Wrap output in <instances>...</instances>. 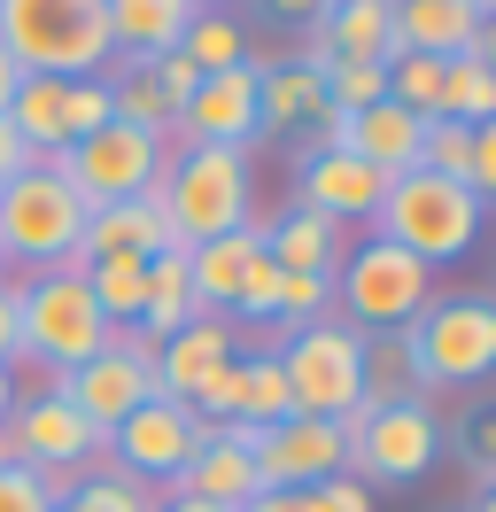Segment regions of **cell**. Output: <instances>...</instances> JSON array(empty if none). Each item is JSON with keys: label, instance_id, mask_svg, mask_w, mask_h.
Returning <instances> with one entry per match:
<instances>
[{"label": "cell", "instance_id": "6da1fadb", "mask_svg": "<svg viewBox=\"0 0 496 512\" xmlns=\"http://www.w3.org/2000/svg\"><path fill=\"white\" fill-rule=\"evenodd\" d=\"M0 55L24 78H101L117 63L109 0H0Z\"/></svg>", "mask_w": 496, "mask_h": 512}, {"label": "cell", "instance_id": "7a4b0ae2", "mask_svg": "<svg viewBox=\"0 0 496 512\" xmlns=\"http://www.w3.org/2000/svg\"><path fill=\"white\" fill-rule=\"evenodd\" d=\"M155 202L171 218V241L179 249H202L217 233H241L256 225V171H248V148H210V140H186L179 156L163 163L155 179Z\"/></svg>", "mask_w": 496, "mask_h": 512}, {"label": "cell", "instance_id": "3957f363", "mask_svg": "<svg viewBox=\"0 0 496 512\" xmlns=\"http://www.w3.org/2000/svg\"><path fill=\"white\" fill-rule=\"evenodd\" d=\"M481 218H489V202H481V194L419 163V171L388 179L380 210H372V233H380L388 249L419 256V264L434 272V264H458V256L481 241Z\"/></svg>", "mask_w": 496, "mask_h": 512}, {"label": "cell", "instance_id": "277c9868", "mask_svg": "<svg viewBox=\"0 0 496 512\" xmlns=\"http://www.w3.org/2000/svg\"><path fill=\"white\" fill-rule=\"evenodd\" d=\"M109 334H117V326L93 311L78 264H55V272L16 280V365H39L47 381H62V373H78Z\"/></svg>", "mask_w": 496, "mask_h": 512}, {"label": "cell", "instance_id": "5b68a950", "mask_svg": "<svg viewBox=\"0 0 496 512\" xmlns=\"http://www.w3.org/2000/svg\"><path fill=\"white\" fill-rule=\"evenodd\" d=\"M396 342H403V365H411V388H473L496 365V303L473 288L427 295V311Z\"/></svg>", "mask_w": 496, "mask_h": 512}, {"label": "cell", "instance_id": "8992f818", "mask_svg": "<svg viewBox=\"0 0 496 512\" xmlns=\"http://www.w3.org/2000/svg\"><path fill=\"white\" fill-rule=\"evenodd\" d=\"M78 233H86V202L55 163H31L16 179H0V256L8 264H24V272L78 264Z\"/></svg>", "mask_w": 496, "mask_h": 512}, {"label": "cell", "instance_id": "52a82bcc", "mask_svg": "<svg viewBox=\"0 0 496 512\" xmlns=\"http://www.w3.org/2000/svg\"><path fill=\"white\" fill-rule=\"evenodd\" d=\"M427 295H434V272L419 256L388 249L380 233L357 241V249L334 264V311H349L357 334H403V326L427 311Z\"/></svg>", "mask_w": 496, "mask_h": 512}, {"label": "cell", "instance_id": "ba28073f", "mask_svg": "<svg viewBox=\"0 0 496 512\" xmlns=\"http://www.w3.org/2000/svg\"><path fill=\"white\" fill-rule=\"evenodd\" d=\"M279 373H287V396L303 419H349L357 396H365V334L349 319H318V326H295L279 342Z\"/></svg>", "mask_w": 496, "mask_h": 512}, {"label": "cell", "instance_id": "9c48e42d", "mask_svg": "<svg viewBox=\"0 0 496 512\" xmlns=\"http://www.w3.org/2000/svg\"><path fill=\"white\" fill-rule=\"evenodd\" d=\"M341 474H357L372 489V481H388V489H403V481L434 474V458H442V419L411 396V404H380V412H357L341 419Z\"/></svg>", "mask_w": 496, "mask_h": 512}, {"label": "cell", "instance_id": "30bf717a", "mask_svg": "<svg viewBox=\"0 0 496 512\" xmlns=\"http://www.w3.org/2000/svg\"><path fill=\"white\" fill-rule=\"evenodd\" d=\"M47 163H55L62 179L78 187V202H86V210H101V202H132V194H155V179H163L171 148L109 117L101 132L70 140V148H62V156H47Z\"/></svg>", "mask_w": 496, "mask_h": 512}, {"label": "cell", "instance_id": "8fae6325", "mask_svg": "<svg viewBox=\"0 0 496 512\" xmlns=\"http://www.w3.org/2000/svg\"><path fill=\"white\" fill-rule=\"evenodd\" d=\"M186 280H194V303L210 319H272L279 264L264 256V225H241V233L186 249Z\"/></svg>", "mask_w": 496, "mask_h": 512}, {"label": "cell", "instance_id": "7c38bea8", "mask_svg": "<svg viewBox=\"0 0 496 512\" xmlns=\"http://www.w3.org/2000/svg\"><path fill=\"white\" fill-rule=\"evenodd\" d=\"M47 388H62L101 435H117L124 419L155 396V342H148V334H132V326H117L78 373H62V381H47Z\"/></svg>", "mask_w": 496, "mask_h": 512}, {"label": "cell", "instance_id": "4fadbf2b", "mask_svg": "<svg viewBox=\"0 0 496 512\" xmlns=\"http://www.w3.org/2000/svg\"><path fill=\"white\" fill-rule=\"evenodd\" d=\"M8 435H16V450H24L31 474H93V466L109 458V435H101L62 388H47V381L31 388V396H16Z\"/></svg>", "mask_w": 496, "mask_h": 512}, {"label": "cell", "instance_id": "5bb4252c", "mask_svg": "<svg viewBox=\"0 0 496 512\" xmlns=\"http://www.w3.org/2000/svg\"><path fill=\"white\" fill-rule=\"evenodd\" d=\"M194 443H202V419L186 412L179 396H148V404H140V412L109 435V466H117V474H132V481H148V489H155V481L171 489V481H179V466L194 458Z\"/></svg>", "mask_w": 496, "mask_h": 512}, {"label": "cell", "instance_id": "9a60e30c", "mask_svg": "<svg viewBox=\"0 0 496 512\" xmlns=\"http://www.w3.org/2000/svg\"><path fill=\"white\" fill-rule=\"evenodd\" d=\"M248 458L264 489H318L341 474V419H279V427H248Z\"/></svg>", "mask_w": 496, "mask_h": 512}, {"label": "cell", "instance_id": "2e32d148", "mask_svg": "<svg viewBox=\"0 0 496 512\" xmlns=\"http://www.w3.org/2000/svg\"><path fill=\"white\" fill-rule=\"evenodd\" d=\"M295 187H303V210H318V218H334V225H372V210H380L388 179H380L365 156L303 148V156H295Z\"/></svg>", "mask_w": 496, "mask_h": 512}, {"label": "cell", "instance_id": "e0dca14e", "mask_svg": "<svg viewBox=\"0 0 496 512\" xmlns=\"http://www.w3.org/2000/svg\"><path fill=\"white\" fill-rule=\"evenodd\" d=\"M179 140H210V148H248L256 140V55L241 70H210L194 101L179 109Z\"/></svg>", "mask_w": 496, "mask_h": 512}, {"label": "cell", "instance_id": "ac0fdd59", "mask_svg": "<svg viewBox=\"0 0 496 512\" xmlns=\"http://www.w3.org/2000/svg\"><path fill=\"white\" fill-rule=\"evenodd\" d=\"M171 497H210V505H233V512H241L248 497H264L256 458H248V427H202V443H194V458L179 466Z\"/></svg>", "mask_w": 496, "mask_h": 512}, {"label": "cell", "instance_id": "d6986e66", "mask_svg": "<svg viewBox=\"0 0 496 512\" xmlns=\"http://www.w3.org/2000/svg\"><path fill=\"white\" fill-rule=\"evenodd\" d=\"M171 218H163V202L155 194H132V202H101L86 210V233H78V264H101V256H132V264H148V256H171Z\"/></svg>", "mask_w": 496, "mask_h": 512}, {"label": "cell", "instance_id": "ffe728a7", "mask_svg": "<svg viewBox=\"0 0 496 512\" xmlns=\"http://www.w3.org/2000/svg\"><path fill=\"white\" fill-rule=\"evenodd\" d=\"M233 357H241L233 319H194V326H179L171 342H155V396L194 404V396H202V381H217Z\"/></svg>", "mask_w": 496, "mask_h": 512}, {"label": "cell", "instance_id": "44dd1931", "mask_svg": "<svg viewBox=\"0 0 496 512\" xmlns=\"http://www.w3.org/2000/svg\"><path fill=\"white\" fill-rule=\"evenodd\" d=\"M489 32V16L473 0H396V55H434L450 63Z\"/></svg>", "mask_w": 496, "mask_h": 512}, {"label": "cell", "instance_id": "7402d4cb", "mask_svg": "<svg viewBox=\"0 0 496 512\" xmlns=\"http://www.w3.org/2000/svg\"><path fill=\"white\" fill-rule=\"evenodd\" d=\"M326 117V86L310 78L295 55L287 63H256V140H287Z\"/></svg>", "mask_w": 496, "mask_h": 512}, {"label": "cell", "instance_id": "603a6c76", "mask_svg": "<svg viewBox=\"0 0 496 512\" xmlns=\"http://www.w3.org/2000/svg\"><path fill=\"white\" fill-rule=\"evenodd\" d=\"M310 32L334 47V63H388L396 55V0H326Z\"/></svg>", "mask_w": 496, "mask_h": 512}, {"label": "cell", "instance_id": "cb8c5ba5", "mask_svg": "<svg viewBox=\"0 0 496 512\" xmlns=\"http://www.w3.org/2000/svg\"><path fill=\"white\" fill-rule=\"evenodd\" d=\"M194 16L202 8H186V0H109V47L132 55V63H155L186 39Z\"/></svg>", "mask_w": 496, "mask_h": 512}, {"label": "cell", "instance_id": "d4e9b609", "mask_svg": "<svg viewBox=\"0 0 496 512\" xmlns=\"http://www.w3.org/2000/svg\"><path fill=\"white\" fill-rule=\"evenodd\" d=\"M419 140H427V125L411 109H396V101H372L365 117H349V156H365L380 179L419 171Z\"/></svg>", "mask_w": 496, "mask_h": 512}, {"label": "cell", "instance_id": "484cf974", "mask_svg": "<svg viewBox=\"0 0 496 512\" xmlns=\"http://www.w3.org/2000/svg\"><path fill=\"white\" fill-rule=\"evenodd\" d=\"M264 256H272L279 272H334L341 256H349V225L318 218V210H287L279 225H264Z\"/></svg>", "mask_w": 496, "mask_h": 512}, {"label": "cell", "instance_id": "4316f807", "mask_svg": "<svg viewBox=\"0 0 496 512\" xmlns=\"http://www.w3.org/2000/svg\"><path fill=\"white\" fill-rule=\"evenodd\" d=\"M210 319L202 303H194V280H186V249L171 256H148V288H140V319H132V334H148V342H171L179 326Z\"/></svg>", "mask_w": 496, "mask_h": 512}, {"label": "cell", "instance_id": "83f0119b", "mask_svg": "<svg viewBox=\"0 0 496 512\" xmlns=\"http://www.w3.org/2000/svg\"><path fill=\"white\" fill-rule=\"evenodd\" d=\"M442 117L450 125H496V39L489 32L442 63Z\"/></svg>", "mask_w": 496, "mask_h": 512}, {"label": "cell", "instance_id": "f1b7e54d", "mask_svg": "<svg viewBox=\"0 0 496 512\" xmlns=\"http://www.w3.org/2000/svg\"><path fill=\"white\" fill-rule=\"evenodd\" d=\"M233 373H241V388H233V419L225 427H279V419H295V396H287V373H279L272 350H241Z\"/></svg>", "mask_w": 496, "mask_h": 512}, {"label": "cell", "instance_id": "f546056e", "mask_svg": "<svg viewBox=\"0 0 496 512\" xmlns=\"http://www.w3.org/2000/svg\"><path fill=\"white\" fill-rule=\"evenodd\" d=\"M62 86H70V78H16V94H8V125L24 132V148H31L39 163L70 148V125H62Z\"/></svg>", "mask_w": 496, "mask_h": 512}, {"label": "cell", "instance_id": "4dcf8cb0", "mask_svg": "<svg viewBox=\"0 0 496 512\" xmlns=\"http://www.w3.org/2000/svg\"><path fill=\"white\" fill-rule=\"evenodd\" d=\"M179 55L202 70V78H210V70H241V63H248V32L233 24V16H225V8H202V16L186 24Z\"/></svg>", "mask_w": 496, "mask_h": 512}, {"label": "cell", "instance_id": "1f68e13d", "mask_svg": "<svg viewBox=\"0 0 496 512\" xmlns=\"http://www.w3.org/2000/svg\"><path fill=\"white\" fill-rule=\"evenodd\" d=\"M140 288H148V264H132V256H101V264H86V295H93V311H101L109 326L140 319Z\"/></svg>", "mask_w": 496, "mask_h": 512}, {"label": "cell", "instance_id": "d6a6232c", "mask_svg": "<svg viewBox=\"0 0 496 512\" xmlns=\"http://www.w3.org/2000/svg\"><path fill=\"white\" fill-rule=\"evenodd\" d=\"M318 319H334V272H279V288H272V326H318Z\"/></svg>", "mask_w": 496, "mask_h": 512}, {"label": "cell", "instance_id": "836d02e7", "mask_svg": "<svg viewBox=\"0 0 496 512\" xmlns=\"http://www.w3.org/2000/svg\"><path fill=\"white\" fill-rule=\"evenodd\" d=\"M388 101L411 109L419 125H434L442 117V63L434 55H388Z\"/></svg>", "mask_w": 496, "mask_h": 512}, {"label": "cell", "instance_id": "e575fe53", "mask_svg": "<svg viewBox=\"0 0 496 512\" xmlns=\"http://www.w3.org/2000/svg\"><path fill=\"white\" fill-rule=\"evenodd\" d=\"M86 512H155V489L148 481H132V474H117L109 458L93 466V474H78V489H70Z\"/></svg>", "mask_w": 496, "mask_h": 512}, {"label": "cell", "instance_id": "d590c367", "mask_svg": "<svg viewBox=\"0 0 496 512\" xmlns=\"http://www.w3.org/2000/svg\"><path fill=\"white\" fill-rule=\"evenodd\" d=\"M62 125H70V140L109 125V78H70L62 86Z\"/></svg>", "mask_w": 496, "mask_h": 512}, {"label": "cell", "instance_id": "8d00e7d4", "mask_svg": "<svg viewBox=\"0 0 496 512\" xmlns=\"http://www.w3.org/2000/svg\"><path fill=\"white\" fill-rule=\"evenodd\" d=\"M148 78H155V94L171 101V109H186V101H194V86H202V70L186 63L179 47H171V55H155V63H148Z\"/></svg>", "mask_w": 496, "mask_h": 512}, {"label": "cell", "instance_id": "74e56055", "mask_svg": "<svg viewBox=\"0 0 496 512\" xmlns=\"http://www.w3.org/2000/svg\"><path fill=\"white\" fill-rule=\"evenodd\" d=\"M0 512H55L31 466H0Z\"/></svg>", "mask_w": 496, "mask_h": 512}, {"label": "cell", "instance_id": "f35d334b", "mask_svg": "<svg viewBox=\"0 0 496 512\" xmlns=\"http://www.w3.org/2000/svg\"><path fill=\"white\" fill-rule=\"evenodd\" d=\"M465 187L489 202L496 194V125H473V163H465Z\"/></svg>", "mask_w": 496, "mask_h": 512}, {"label": "cell", "instance_id": "ab89813d", "mask_svg": "<svg viewBox=\"0 0 496 512\" xmlns=\"http://www.w3.org/2000/svg\"><path fill=\"white\" fill-rule=\"evenodd\" d=\"M310 497H318L326 512H372V489H365L357 474H334V481H318Z\"/></svg>", "mask_w": 496, "mask_h": 512}, {"label": "cell", "instance_id": "60d3db41", "mask_svg": "<svg viewBox=\"0 0 496 512\" xmlns=\"http://www.w3.org/2000/svg\"><path fill=\"white\" fill-rule=\"evenodd\" d=\"M241 512H326L310 489H264V497H248Z\"/></svg>", "mask_w": 496, "mask_h": 512}, {"label": "cell", "instance_id": "b9f144b4", "mask_svg": "<svg viewBox=\"0 0 496 512\" xmlns=\"http://www.w3.org/2000/svg\"><path fill=\"white\" fill-rule=\"evenodd\" d=\"M31 163H39V156L24 148V132H16L8 117H0V179H16V171H31Z\"/></svg>", "mask_w": 496, "mask_h": 512}, {"label": "cell", "instance_id": "7bdbcfd3", "mask_svg": "<svg viewBox=\"0 0 496 512\" xmlns=\"http://www.w3.org/2000/svg\"><path fill=\"white\" fill-rule=\"evenodd\" d=\"M0 373H16V288L0 280Z\"/></svg>", "mask_w": 496, "mask_h": 512}, {"label": "cell", "instance_id": "ee69618b", "mask_svg": "<svg viewBox=\"0 0 496 512\" xmlns=\"http://www.w3.org/2000/svg\"><path fill=\"white\" fill-rule=\"evenodd\" d=\"M318 8H326V0H264V16H279V24H318Z\"/></svg>", "mask_w": 496, "mask_h": 512}, {"label": "cell", "instance_id": "f6af8a7d", "mask_svg": "<svg viewBox=\"0 0 496 512\" xmlns=\"http://www.w3.org/2000/svg\"><path fill=\"white\" fill-rule=\"evenodd\" d=\"M155 512H233V505H210V497H171V489H163V497H155Z\"/></svg>", "mask_w": 496, "mask_h": 512}, {"label": "cell", "instance_id": "bcb514c9", "mask_svg": "<svg viewBox=\"0 0 496 512\" xmlns=\"http://www.w3.org/2000/svg\"><path fill=\"white\" fill-rule=\"evenodd\" d=\"M16 78H24V70L8 63V55H0V117H8V94H16Z\"/></svg>", "mask_w": 496, "mask_h": 512}, {"label": "cell", "instance_id": "7dc6e473", "mask_svg": "<svg viewBox=\"0 0 496 512\" xmlns=\"http://www.w3.org/2000/svg\"><path fill=\"white\" fill-rule=\"evenodd\" d=\"M0 466H24V450H16V435H8V419H0Z\"/></svg>", "mask_w": 496, "mask_h": 512}, {"label": "cell", "instance_id": "c3c4849f", "mask_svg": "<svg viewBox=\"0 0 496 512\" xmlns=\"http://www.w3.org/2000/svg\"><path fill=\"white\" fill-rule=\"evenodd\" d=\"M16 396H24V388H16V373H0V419L16 412Z\"/></svg>", "mask_w": 496, "mask_h": 512}, {"label": "cell", "instance_id": "681fc988", "mask_svg": "<svg viewBox=\"0 0 496 512\" xmlns=\"http://www.w3.org/2000/svg\"><path fill=\"white\" fill-rule=\"evenodd\" d=\"M55 512H86V505H78V497H62V505H55Z\"/></svg>", "mask_w": 496, "mask_h": 512}, {"label": "cell", "instance_id": "f907efd6", "mask_svg": "<svg viewBox=\"0 0 496 512\" xmlns=\"http://www.w3.org/2000/svg\"><path fill=\"white\" fill-rule=\"evenodd\" d=\"M186 8H217V0H186Z\"/></svg>", "mask_w": 496, "mask_h": 512}, {"label": "cell", "instance_id": "816d5d0a", "mask_svg": "<svg viewBox=\"0 0 496 512\" xmlns=\"http://www.w3.org/2000/svg\"><path fill=\"white\" fill-rule=\"evenodd\" d=\"M0 280H8V256H0Z\"/></svg>", "mask_w": 496, "mask_h": 512}, {"label": "cell", "instance_id": "f5cc1de1", "mask_svg": "<svg viewBox=\"0 0 496 512\" xmlns=\"http://www.w3.org/2000/svg\"><path fill=\"white\" fill-rule=\"evenodd\" d=\"M473 512H489V505H473Z\"/></svg>", "mask_w": 496, "mask_h": 512}]
</instances>
